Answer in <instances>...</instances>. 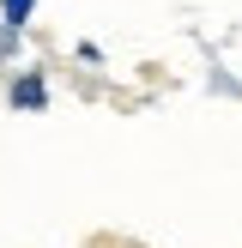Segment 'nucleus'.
Segmentation results:
<instances>
[{"mask_svg": "<svg viewBox=\"0 0 242 248\" xmlns=\"http://www.w3.org/2000/svg\"><path fill=\"white\" fill-rule=\"evenodd\" d=\"M12 103H18V109H43V103H48L43 73H24V79H12Z\"/></svg>", "mask_w": 242, "mask_h": 248, "instance_id": "obj_1", "label": "nucleus"}, {"mask_svg": "<svg viewBox=\"0 0 242 248\" xmlns=\"http://www.w3.org/2000/svg\"><path fill=\"white\" fill-rule=\"evenodd\" d=\"M12 43H18V31H12V24H0V55H12Z\"/></svg>", "mask_w": 242, "mask_h": 248, "instance_id": "obj_3", "label": "nucleus"}, {"mask_svg": "<svg viewBox=\"0 0 242 248\" xmlns=\"http://www.w3.org/2000/svg\"><path fill=\"white\" fill-rule=\"evenodd\" d=\"M30 6H36V0H0V12H6L0 24H12V31H18V24L30 18Z\"/></svg>", "mask_w": 242, "mask_h": 248, "instance_id": "obj_2", "label": "nucleus"}]
</instances>
